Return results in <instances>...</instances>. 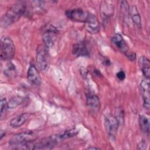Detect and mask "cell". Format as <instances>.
Instances as JSON below:
<instances>
[{"instance_id": "27", "label": "cell", "mask_w": 150, "mask_h": 150, "mask_svg": "<svg viewBox=\"0 0 150 150\" xmlns=\"http://www.w3.org/2000/svg\"><path fill=\"white\" fill-rule=\"evenodd\" d=\"M100 148L98 147H95V146H88L87 148V149H99Z\"/></svg>"}, {"instance_id": "2", "label": "cell", "mask_w": 150, "mask_h": 150, "mask_svg": "<svg viewBox=\"0 0 150 150\" xmlns=\"http://www.w3.org/2000/svg\"><path fill=\"white\" fill-rule=\"evenodd\" d=\"M35 139L36 135L33 131H25L13 135L9 141V145L13 149H18L19 146Z\"/></svg>"}, {"instance_id": "18", "label": "cell", "mask_w": 150, "mask_h": 150, "mask_svg": "<svg viewBox=\"0 0 150 150\" xmlns=\"http://www.w3.org/2000/svg\"><path fill=\"white\" fill-rule=\"evenodd\" d=\"M139 125L142 132L145 134H149V120L144 115L139 117Z\"/></svg>"}, {"instance_id": "13", "label": "cell", "mask_w": 150, "mask_h": 150, "mask_svg": "<svg viewBox=\"0 0 150 150\" xmlns=\"http://www.w3.org/2000/svg\"><path fill=\"white\" fill-rule=\"evenodd\" d=\"M57 32V29H56V28H54L52 25H50L47 28L46 32L43 34V40L44 42V45L49 49L53 45L54 38V35Z\"/></svg>"}, {"instance_id": "12", "label": "cell", "mask_w": 150, "mask_h": 150, "mask_svg": "<svg viewBox=\"0 0 150 150\" xmlns=\"http://www.w3.org/2000/svg\"><path fill=\"white\" fill-rule=\"evenodd\" d=\"M27 77L32 84L39 86L42 83L40 73L34 64H31L29 66L27 72Z\"/></svg>"}, {"instance_id": "20", "label": "cell", "mask_w": 150, "mask_h": 150, "mask_svg": "<svg viewBox=\"0 0 150 150\" xmlns=\"http://www.w3.org/2000/svg\"><path fill=\"white\" fill-rule=\"evenodd\" d=\"M24 98L21 96H15L11 98L8 103V108L10 109L15 108L23 101Z\"/></svg>"}, {"instance_id": "17", "label": "cell", "mask_w": 150, "mask_h": 150, "mask_svg": "<svg viewBox=\"0 0 150 150\" xmlns=\"http://www.w3.org/2000/svg\"><path fill=\"white\" fill-rule=\"evenodd\" d=\"M30 114L28 112H25L13 118L10 121V125L12 128H18L22 126L30 117Z\"/></svg>"}, {"instance_id": "9", "label": "cell", "mask_w": 150, "mask_h": 150, "mask_svg": "<svg viewBox=\"0 0 150 150\" xmlns=\"http://www.w3.org/2000/svg\"><path fill=\"white\" fill-rule=\"evenodd\" d=\"M140 89L143 99L144 107L146 108H149V97H150V85L149 79H145L142 80L140 83Z\"/></svg>"}, {"instance_id": "25", "label": "cell", "mask_w": 150, "mask_h": 150, "mask_svg": "<svg viewBox=\"0 0 150 150\" xmlns=\"http://www.w3.org/2000/svg\"><path fill=\"white\" fill-rule=\"evenodd\" d=\"M146 146H147V144L146 141L144 140H142L138 144L137 149L139 150H143V149H145L146 148Z\"/></svg>"}, {"instance_id": "28", "label": "cell", "mask_w": 150, "mask_h": 150, "mask_svg": "<svg viewBox=\"0 0 150 150\" xmlns=\"http://www.w3.org/2000/svg\"><path fill=\"white\" fill-rule=\"evenodd\" d=\"M5 132H3V131H1V136H0V139L1 140L4 137H5Z\"/></svg>"}, {"instance_id": "19", "label": "cell", "mask_w": 150, "mask_h": 150, "mask_svg": "<svg viewBox=\"0 0 150 150\" xmlns=\"http://www.w3.org/2000/svg\"><path fill=\"white\" fill-rule=\"evenodd\" d=\"M101 12L104 18H108L113 13V6L107 2H103L101 7Z\"/></svg>"}, {"instance_id": "1", "label": "cell", "mask_w": 150, "mask_h": 150, "mask_svg": "<svg viewBox=\"0 0 150 150\" xmlns=\"http://www.w3.org/2000/svg\"><path fill=\"white\" fill-rule=\"evenodd\" d=\"M26 9V5L22 3L15 4L11 6L1 20V26L6 28L17 21L24 14Z\"/></svg>"}, {"instance_id": "4", "label": "cell", "mask_w": 150, "mask_h": 150, "mask_svg": "<svg viewBox=\"0 0 150 150\" xmlns=\"http://www.w3.org/2000/svg\"><path fill=\"white\" fill-rule=\"evenodd\" d=\"M36 62L40 69L45 70L49 67L50 63V55L49 48L45 45H40L36 49Z\"/></svg>"}, {"instance_id": "16", "label": "cell", "mask_w": 150, "mask_h": 150, "mask_svg": "<svg viewBox=\"0 0 150 150\" xmlns=\"http://www.w3.org/2000/svg\"><path fill=\"white\" fill-rule=\"evenodd\" d=\"M129 15H130L135 26L138 29H141V19L136 6L132 5L131 6V7L129 8Z\"/></svg>"}, {"instance_id": "10", "label": "cell", "mask_w": 150, "mask_h": 150, "mask_svg": "<svg viewBox=\"0 0 150 150\" xmlns=\"http://www.w3.org/2000/svg\"><path fill=\"white\" fill-rule=\"evenodd\" d=\"M84 23L86 29L89 33L94 34L99 32L100 23L95 15L89 13L88 18Z\"/></svg>"}, {"instance_id": "23", "label": "cell", "mask_w": 150, "mask_h": 150, "mask_svg": "<svg viewBox=\"0 0 150 150\" xmlns=\"http://www.w3.org/2000/svg\"><path fill=\"white\" fill-rule=\"evenodd\" d=\"M115 117L117 119L119 124L124 122V110L121 107H118L115 109Z\"/></svg>"}, {"instance_id": "11", "label": "cell", "mask_w": 150, "mask_h": 150, "mask_svg": "<svg viewBox=\"0 0 150 150\" xmlns=\"http://www.w3.org/2000/svg\"><path fill=\"white\" fill-rule=\"evenodd\" d=\"M73 54L77 57H88L90 56V50L84 41L75 43L73 46Z\"/></svg>"}, {"instance_id": "26", "label": "cell", "mask_w": 150, "mask_h": 150, "mask_svg": "<svg viewBox=\"0 0 150 150\" xmlns=\"http://www.w3.org/2000/svg\"><path fill=\"white\" fill-rule=\"evenodd\" d=\"M117 77L120 80V81H123L125 79V74L124 73V71H123L122 70H121L120 71H118L117 74Z\"/></svg>"}, {"instance_id": "6", "label": "cell", "mask_w": 150, "mask_h": 150, "mask_svg": "<svg viewBox=\"0 0 150 150\" xmlns=\"http://www.w3.org/2000/svg\"><path fill=\"white\" fill-rule=\"evenodd\" d=\"M119 124L115 115L109 114L105 116L104 120L105 128L108 135L112 139H114L116 136Z\"/></svg>"}, {"instance_id": "3", "label": "cell", "mask_w": 150, "mask_h": 150, "mask_svg": "<svg viewBox=\"0 0 150 150\" xmlns=\"http://www.w3.org/2000/svg\"><path fill=\"white\" fill-rule=\"evenodd\" d=\"M1 59L9 60L15 56V46L13 40L9 37H2L1 39Z\"/></svg>"}, {"instance_id": "15", "label": "cell", "mask_w": 150, "mask_h": 150, "mask_svg": "<svg viewBox=\"0 0 150 150\" xmlns=\"http://www.w3.org/2000/svg\"><path fill=\"white\" fill-rule=\"evenodd\" d=\"M139 67L145 79H149L150 77V62L149 60L145 56H142L139 57L138 60Z\"/></svg>"}, {"instance_id": "5", "label": "cell", "mask_w": 150, "mask_h": 150, "mask_svg": "<svg viewBox=\"0 0 150 150\" xmlns=\"http://www.w3.org/2000/svg\"><path fill=\"white\" fill-rule=\"evenodd\" d=\"M112 43L129 59L132 61L135 59L136 54L131 51L124 40L122 35L120 33H115L111 37Z\"/></svg>"}, {"instance_id": "24", "label": "cell", "mask_w": 150, "mask_h": 150, "mask_svg": "<svg viewBox=\"0 0 150 150\" xmlns=\"http://www.w3.org/2000/svg\"><path fill=\"white\" fill-rule=\"evenodd\" d=\"M0 105H1V114L2 115L6 110L8 108V102L6 101V99L5 97L1 96V101H0Z\"/></svg>"}, {"instance_id": "7", "label": "cell", "mask_w": 150, "mask_h": 150, "mask_svg": "<svg viewBox=\"0 0 150 150\" xmlns=\"http://www.w3.org/2000/svg\"><path fill=\"white\" fill-rule=\"evenodd\" d=\"M88 12H86L81 8L69 9L65 12V15L70 20L83 23H85L88 18Z\"/></svg>"}, {"instance_id": "8", "label": "cell", "mask_w": 150, "mask_h": 150, "mask_svg": "<svg viewBox=\"0 0 150 150\" xmlns=\"http://www.w3.org/2000/svg\"><path fill=\"white\" fill-rule=\"evenodd\" d=\"M60 141L57 134L46 137L36 144L35 149H51Z\"/></svg>"}, {"instance_id": "22", "label": "cell", "mask_w": 150, "mask_h": 150, "mask_svg": "<svg viewBox=\"0 0 150 150\" xmlns=\"http://www.w3.org/2000/svg\"><path fill=\"white\" fill-rule=\"evenodd\" d=\"M4 74L9 77H11L16 75V69L12 62H9L7 64L5 69L4 70Z\"/></svg>"}, {"instance_id": "21", "label": "cell", "mask_w": 150, "mask_h": 150, "mask_svg": "<svg viewBox=\"0 0 150 150\" xmlns=\"http://www.w3.org/2000/svg\"><path fill=\"white\" fill-rule=\"evenodd\" d=\"M77 133H78V131L77 129H69L67 131H65L64 132H63L62 134H57V136L60 141L64 140L65 139L74 137V136L76 135L77 134Z\"/></svg>"}, {"instance_id": "14", "label": "cell", "mask_w": 150, "mask_h": 150, "mask_svg": "<svg viewBox=\"0 0 150 150\" xmlns=\"http://www.w3.org/2000/svg\"><path fill=\"white\" fill-rule=\"evenodd\" d=\"M86 104L88 107L95 111H98L100 107L99 98L91 92H88L86 94Z\"/></svg>"}]
</instances>
